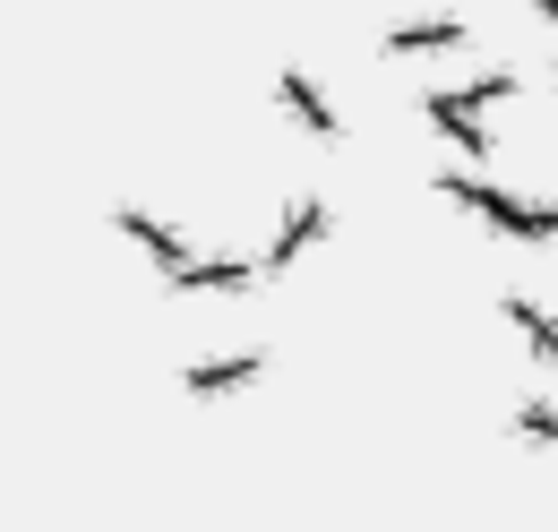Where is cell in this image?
Here are the masks:
<instances>
[{
  "instance_id": "6da1fadb",
  "label": "cell",
  "mask_w": 558,
  "mask_h": 532,
  "mask_svg": "<svg viewBox=\"0 0 558 532\" xmlns=\"http://www.w3.org/2000/svg\"><path fill=\"white\" fill-rule=\"evenodd\" d=\"M429 190L447 206H464L473 223H489V232H507V241H558V206L550 198H524V190H507V181H482V172H429Z\"/></svg>"
},
{
  "instance_id": "7a4b0ae2",
  "label": "cell",
  "mask_w": 558,
  "mask_h": 532,
  "mask_svg": "<svg viewBox=\"0 0 558 532\" xmlns=\"http://www.w3.org/2000/svg\"><path fill=\"white\" fill-rule=\"evenodd\" d=\"M112 232L121 241H138V258L163 275V283H181L190 266H198V241L181 232V223H163V215H146V206H112Z\"/></svg>"
},
{
  "instance_id": "3957f363",
  "label": "cell",
  "mask_w": 558,
  "mask_h": 532,
  "mask_svg": "<svg viewBox=\"0 0 558 532\" xmlns=\"http://www.w3.org/2000/svg\"><path fill=\"white\" fill-rule=\"evenodd\" d=\"M413 121L438 137V146H456L464 164H489V155H498V137L482 130V112H464L447 86H421V95H413Z\"/></svg>"
},
{
  "instance_id": "277c9868",
  "label": "cell",
  "mask_w": 558,
  "mask_h": 532,
  "mask_svg": "<svg viewBox=\"0 0 558 532\" xmlns=\"http://www.w3.org/2000/svg\"><path fill=\"white\" fill-rule=\"evenodd\" d=\"M464 44H473V26H464L456 9H421V17H396V26L378 35L387 61H438V52H464Z\"/></svg>"
},
{
  "instance_id": "5b68a950",
  "label": "cell",
  "mask_w": 558,
  "mask_h": 532,
  "mask_svg": "<svg viewBox=\"0 0 558 532\" xmlns=\"http://www.w3.org/2000/svg\"><path fill=\"white\" fill-rule=\"evenodd\" d=\"M310 241H327V198H318V190H292L283 215H276V241H267V258H258V266H267V283L310 258Z\"/></svg>"
},
{
  "instance_id": "8992f818",
  "label": "cell",
  "mask_w": 558,
  "mask_h": 532,
  "mask_svg": "<svg viewBox=\"0 0 558 532\" xmlns=\"http://www.w3.org/2000/svg\"><path fill=\"white\" fill-rule=\"evenodd\" d=\"M276 104H283V121H292V130H310L318 146H344V137H352V121L327 104V86H318L310 69H276Z\"/></svg>"
},
{
  "instance_id": "52a82bcc",
  "label": "cell",
  "mask_w": 558,
  "mask_h": 532,
  "mask_svg": "<svg viewBox=\"0 0 558 532\" xmlns=\"http://www.w3.org/2000/svg\"><path fill=\"white\" fill-rule=\"evenodd\" d=\"M258 370H267V352H258V343H241V352H207V361H190V370H181V387H190L198 403H215V396H241Z\"/></svg>"
},
{
  "instance_id": "ba28073f",
  "label": "cell",
  "mask_w": 558,
  "mask_h": 532,
  "mask_svg": "<svg viewBox=\"0 0 558 532\" xmlns=\"http://www.w3.org/2000/svg\"><path fill=\"white\" fill-rule=\"evenodd\" d=\"M258 283H267V266H258V258H223V250H198V266H190L172 292L207 301V292H258Z\"/></svg>"
},
{
  "instance_id": "9c48e42d",
  "label": "cell",
  "mask_w": 558,
  "mask_h": 532,
  "mask_svg": "<svg viewBox=\"0 0 558 532\" xmlns=\"http://www.w3.org/2000/svg\"><path fill=\"white\" fill-rule=\"evenodd\" d=\"M498 318L524 335V352H533L542 370H558V310H542L533 292H498Z\"/></svg>"
},
{
  "instance_id": "30bf717a",
  "label": "cell",
  "mask_w": 558,
  "mask_h": 532,
  "mask_svg": "<svg viewBox=\"0 0 558 532\" xmlns=\"http://www.w3.org/2000/svg\"><path fill=\"white\" fill-rule=\"evenodd\" d=\"M447 95H456V104H464V112H482V104H507V95H524V69H482V77H464V86H447Z\"/></svg>"
},
{
  "instance_id": "8fae6325",
  "label": "cell",
  "mask_w": 558,
  "mask_h": 532,
  "mask_svg": "<svg viewBox=\"0 0 558 532\" xmlns=\"http://www.w3.org/2000/svg\"><path fill=\"white\" fill-rule=\"evenodd\" d=\"M507 430H515V438H533V447H558V403L550 396H524L515 412H507Z\"/></svg>"
},
{
  "instance_id": "7c38bea8",
  "label": "cell",
  "mask_w": 558,
  "mask_h": 532,
  "mask_svg": "<svg viewBox=\"0 0 558 532\" xmlns=\"http://www.w3.org/2000/svg\"><path fill=\"white\" fill-rule=\"evenodd\" d=\"M524 9H533V17H550V26H558V0H524Z\"/></svg>"
}]
</instances>
